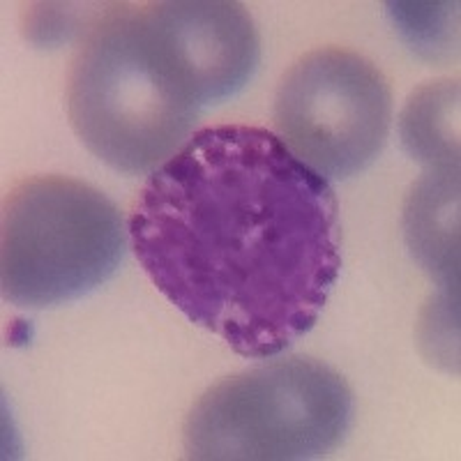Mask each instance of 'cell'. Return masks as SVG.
I'll return each mask as SVG.
<instances>
[{
    "mask_svg": "<svg viewBox=\"0 0 461 461\" xmlns=\"http://www.w3.org/2000/svg\"><path fill=\"white\" fill-rule=\"evenodd\" d=\"M203 102L148 5H113L84 35L68 113L95 158L122 173L162 167L194 134Z\"/></svg>",
    "mask_w": 461,
    "mask_h": 461,
    "instance_id": "cell-2",
    "label": "cell"
},
{
    "mask_svg": "<svg viewBox=\"0 0 461 461\" xmlns=\"http://www.w3.org/2000/svg\"><path fill=\"white\" fill-rule=\"evenodd\" d=\"M397 32L418 56L450 60L459 47V3H388Z\"/></svg>",
    "mask_w": 461,
    "mask_h": 461,
    "instance_id": "cell-9",
    "label": "cell"
},
{
    "mask_svg": "<svg viewBox=\"0 0 461 461\" xmlns=\"http://www.w3.org/2000/svg\"><path fill=\"white\" fill-rule=\"evenodd\" d=\"M399 137L411 158L427 168L459 167V81L420 86L403 106Z\"/></svg>",
    "mask_w": 461,
    "mask_h": 461,
    "instance_id": "cell-8",
    "label": "cell"
},
{
    "mask_svg": "<svg viewBox=\"0 0 461 461\" xmlns=\"http://www.w3.org/2000/svg\"><path fill=\"white\" fill-rule=\"evenodd\" d=\"M127 238L100 189L63 176L23 180L3 208V298L31 310L86 298L118 273Z\"/></svg>",
    "mask_w": 461,
    "mask_h": 461,
    "instance_id": "cell-4",
    "label": "cell"
},
{
    "mask_svg": "<svg viewBox=\"0 0 461 461\" xmlns=\"http://www.w3.org/2000/svg\"><path fill=\"white\" fill-rule=\"evenodd\" d=\"M180 63L194 81L203 106L240 93L261 60L252 16L230 0L146 3Z\"/></svg>",
    "mask_w": 461,
    "mask_h": 461,
    "instance_id": "cell-6",
    "label": "cell"
},
{
    "mask_svg": "<svg viewBox=\"0 0 461 461\" xmlns=\"http://www.w3.org/2000/svg\"><path fill=\"white\" fill-rule=\"evenodd\" d=\"M403 233L440 294L459 300V167L427 168L411 189Z\"/></svg>",
    "mask_w": 461,
    "mask_h": 461,
    "instance_id": "cell-7",
    "label": "cell"
},
{
    "mask_svg": "<svg viewBox=\"0 0 461 461\" xmlns=\"http://www.w3.org/2000/svg\"><path fill=\"white\" fill-rule=\"evenodd\" d=\"M79 31L88 35V31L81 28L77 12L68 7L63 10V5H35L28 14L26 35L37 47H56L60 42H68L69 37Z\"/></svg>",
    "mask_w": 461,
    "mask_h": 461,
    "instance_id": "cell-10",
    "label": "cell"
},
{
    "mask_svg": "<svg viewBox=\"0 0 461 461\" xmlns=\"http://www.w3.org/2000/svg\"><path fill=\"white\" fill-rule=\"evenodd\" d=\"M353 394L341 374L312 357H286L212 385L185 420L189 459H319L341 446Z\"/></svg>",
    "mask_w": 461,
    "mask_h": 461,
    "instance_id": "cell-3",
    "label": "cell"
},
{
    "mask_svg": "<svg viewBox=\"0 0 461 461\" xmlns=\"http://www.w3.org/2000/svg\"><path fill=\"white\" fill-rule=\"evenodd\" d=\"M127 233L159 294L242 357L307 335L341 270L335 189L263 127L194 131L150 171Z\"/></svg>",
    "mask_w": 461,
    "mask_h": 461,
    "instance_id": "cell-1",
    "label": "cell"
},
{
    "mask_svg": "<svg viewBox=\"0 0 461 461\" xmlns=\"http://www.w3.org/2000/svg\"><path fill=\"white\" fill-rule=\"evenodd\" d=\"M393 121V93L381 69L348 49L304 53L284 74L275 125L294 158L319 176L346 180L381 155Z\"/></svg>",
    "mask_w": 461,
    "mask_h": 461,
    "instance_id": "cell-5",
    "label": "cell"
}]
</instances>
